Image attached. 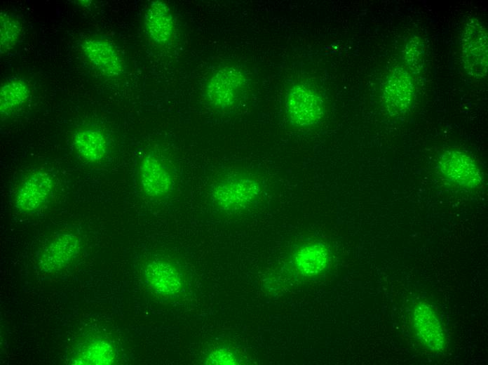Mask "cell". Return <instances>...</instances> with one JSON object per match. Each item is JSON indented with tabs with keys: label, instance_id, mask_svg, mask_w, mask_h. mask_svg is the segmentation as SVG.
Instances as JSON below:
<instances>
[{
	"label": "cell",
	"instance_id": "obj_12",
	"mask_svg": "<svg viewBox=\"0 0 488 365\" xmlns=\"http://www.w3.org/2000/svg\"><path fill=\"white\" fill-rule=\"evenodd\" d=\"M144 274L147 283L158 295L172 296L182 288V281L178 270L166 260H151L145 267Z\"/></svg>",
	"mask_w": 488,
	"mask_h": 365
},
{
	"label": "cell",
	"instance_id": "obj_10",
	"mask_svg": "<svg viewBox=\"0 0 488 365\" xmlns=\"http://www.w3.org/2000/svg\"><path fill=\"white\" fill-rule=\"evenodd\" d=\"M412 322L416 334L426 347L433 352L444 350L445 333L431 306L425 303H417L413 309Z\"/></svg>",
	"mask_w": 488,
	"mask_h": 365
},
{
	"label": "cell",
	"instance_id": "obj_16",
	"mask_svg": "<svg viewBox=\"0 0 488 365\" xmlns=\"http://www.w3.org/2000/svg\"><path fill=\"white\" fill-rule=\"evenodd\" d=\"M29 86L23 79H14L5 83L0 90V113L8 116L23 105L29 99Z\"/></svg>",
	"mask_w": 488,
	"mask_h": 365
},
{
	"label": "cell",
	"instance_id": "obj_11",
	"mask_svg": "<svg viewBox=\"0 0 488 365\" xmlns=\"http://www.w3.org/2000/svg\"><path fill=\"white\" fill-rule=\"evenodd\" d=\"M81 50L90 63L104 75L116 77L123 72V62L115 46L104 39L89 38Z\"/></svg>",
	"mask_w": 488,
	"mask_h": 365
},
{
	"label": "cell",
	"instance_id": "obj_9",
	"mask_svg": "<svg viewBox=\"0 0 488 365\" xmlns=\"http://www.w3.org/2000/svg\"><path fill=\"white\" fill-rule=\"evenodd\" d=\"M80 248V239L73 233L55 235L41 250L38 266L46 273L55 272L68 265Z\"/></svg>",
	"mask_w": 488,
	"mask_h": 365
},
{
	"label": "cell",
	"instance_id": "obj_15",
	"mask_svg": "<svg viewBox=\"0 0 488 365\" xmlns=\"http://www.w3.org/2000/svg\"><path fill=\"white\" fill-rule=\"evenodd\" d=\"M74 145L78 152L90 162L100 161L107 152L106 138L97 128L78 131L74 136Z\"/></svg>",
	"mask_w": 488,
	"mask_h": 365
},
{
	"label": "cell",
	"instance_id": "obj_13",
	"mask_svg": "<svg viewBox=\"0 0 488 365\" xmlns=\"http://www.w3.org/2000/svg\"><path fill=\"white\" fill-rule=\"evenodd\" d=\"M144 27L156 44L170 43L175 33V22L168 4L159 0L151 1L144 14Z\"/></svg>",
	"mask_w": 488,
	"mask_h": 365
},
{
	"label": "cell",
	"instance_id": "obj_2",
	"mask_svg": "<svg viewBox=\"0 0 488 365\" xmlns=\"http://www.w3.org/2000/svg\"><path fill=\"white\" fill-rule=\"evenodd\" d=\"M137 178L142 192L154 199H163L172 194L178 179L172 163L154 154H146L142 159Z\"/></svg>",
	"mask_w": 488,
	"mask_h": 365
},
{
	"label": "cell",
	"instance_id": "obj_8",
	"mask_svg": "<svg viewBox=\"0 0 488 365\" xmlns=\"http://www.w3.org/2000/svg\"><path fill=\"white\" fill-rule=\"evenodd\" d=\"M53 187V179L49 173L34 171L19 185L15 195V206L23 213H34L48 201Z\"/></svg>",
	"mask_w": 488,
	"mask_h": 365
},
{
	"label": "cell",
	"instance_id": "obj_4",
	"mask_svg": "<svg viewBox=\"0 0 488 365\" xmlns=\"http://www.w3.org/2000/svg\"><path fill=\"white\" fill-rule=\"evenodd\" d=\"M461 59L464 69L470 77L480 79L487 73V32L477 18L466 23L461 39Z\"/></svg>",
	"mask_w": 488,
	"mask_h": 365
},
{
	"label": "cell",
	"instance_id": "obj_14",
	"mask_svg": "<svg viewBox=\"0 0 488 365\" xmlns=\"http://www.w3.org/2000/svg\"><path fill=\"white\" fill-rule=\"evenodd\" d=\"M297 270L304 276H313L322 272L329 265L330 253L327 247L320 241H312L301 245L293 255Z\"/></svg>",
	"mask_w": 488,
	"mask_h": 365
},
{
	"label": "cell",
	"instance_id": "obj_18",
	"mask_svg": "<svg viewBox=\"0 0 488 365\" xmlns=\"http://www.w3.org/2000/svg\"><path fill=\"white\" fill-rule=\"evenodd\" d=\"M22 31V25L13 15L1 11L0 14V53L13 49L18 42Z\"/></svg>",
	"mask_w": 488,
	"mask_h": 365
},
{
	"label": "cell",
	"instance_id": "obj_20",
	"mask_svg": "<svg viewBox=\"0 0 488 365\" xmlns=\"http://www.w3.org/2000/svg\"><path fill=\"white\" fill-rule=\"evenodd\" d=\"M236 357L231 352L224 349L212 351L206 360L208 364H236Z\"/></svg>",
	"mask_w": 488,
	"mask_h": 365
},
{
	"label": "cell",
	"instance_id": "obj_5",
	"mask_svg": "<svg viewBox=\"0 0 488 365\" xmlns=\"http://www.w3.org/2000/svg\"><path fill=\"white\" fill-rule=\"evenodd\" d=\"M285 105L290 121L298 127L315 126L320 122L325 114L320 96L304 85L294 86L290 90Z\"/></svg>",
	"mask_w": 488,
	"mask_h": 365
},
{
	"label": "cell",
	"instance_id": "obj_19",
	"mask_svg": "<svg viewBox=\"0 0 488 365\" xmlns=\"http://www.w3.org/2000/svg\"><path fill=\"white\" fill-rule=\"evenodd\" d=\"M403 58L408 68L413 73L419 72L423 68L425 58V48L418 36L411 38L406 44Z\"/></svg>",
	"mask_w": 488,
	"mask_h": 365
},
{
	"label": "cell",
	"instance_id": "obj_17",
	"mask_svg": "<svg viewBox=\"0 0 488 365\" xmlns=\"http://www.w3.org/2000/svg\"><path fill=\"white\" fill-rule=\"evenodd\" d=\"M115 352L109 343L95 341L88 344L74 361L75 364H111L114 361Z\"/></svg>",
	"mask_w": 488,
	"mask_h": 365
},
{
	"label": "cell",
	"instance_id": "obj_7",
	"mask_svg": "<svg viewBox=\"0 0 488 365\" xmlns=\"http://www.w3.org/2000/svg\"><path fill=\"white\" fill-rule=\"evenodd\" d=\"M438 169L446 180L465 188H476L482 181L476 161L461 151L443 152L438 160Z\"/></svg>",
	"mask_w": 488,
	"mask_h": 365
},
{
	"label": "cell",
	"instance_id": "obj_1",
	"mask_svg": "<svg viewBox=\"0 0 488 365\" xmlns=\"http://www.w3.org/2000/svg\"><path fill=\"white\" fill-rule=\"evenodd\" d=\"M213 206L224 212H238L257 205L264 194V185L255 173L229 169L213 178L208 189Z\"/></svg>",
	"mask_w": 488,
	"mask_h": 365
},
{
	"label": "cell",
	"instance_id": "obj_3",
	"mask_svg": "<svg viewBox=\"0 0 488 365\" xmlns=\"http://www.w3.org/2000/svg\"><path fill=\"white\" fill-rule=\"evenodd\" d=\"M246 85L245 76L240 69L235 67L222 68L208 80L205 86L206 99L215 109H230L242 98Z\"/></svg>",
	"mask_w": 488,
	"mask_h": 365
},
{
	"label": "cell",
	"instance_id": "obj_6",
	"mask_svg": "<svg viewBox=\"0 0 488 365\" xmlns=\"http://www.w3.org/2000/svg\"><path fill=\"white\" fill-rule=\"evenodd\" d=\"M415 98L411 74L402 67H395L387 77L382 93L383 104L391 116L405 115L412 107Z\"/></svg>",
	"mask_w": 488,
	"mask_h": 365
}]
</instances>
